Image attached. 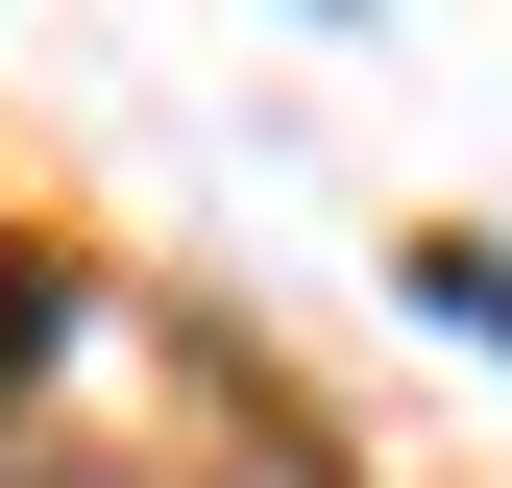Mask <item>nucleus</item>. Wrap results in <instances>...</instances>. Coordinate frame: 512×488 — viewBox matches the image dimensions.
<instances>
[{
	"instance_id": "f257e3e1",
	"label": "nucleus",
	"mask_w": 512,
	"mask_h": 488,
	"mask_svg": "<svg viewBox=\"0 0 512 488\" xmlns=\"http://www.w3.org/2000/svg\"><path fill=\"white\" fill-rule=\"evenodd\" d=\"M74 342V269H49V244H0V415H25V366Z\"/></svg>"
},
{
	"instance_id": "f03ea898",
	"label": "nucleus",
	"mask_w": 512,
	"mask_h": 488,
	"mask_svg": "<svg viewBox=\"0 0 512 488\" xmlns=\"http://www.w3.org/2000/svg\"><path fill=\"white\" fill-rule=\"evenodd\" d=\"M415 293H439V318H488V342H512V244H415Z\"/></svg>"
}]
</instances>
